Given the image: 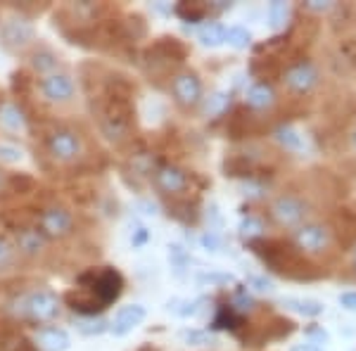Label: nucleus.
<instances>
[{"instance_id":"1","label":"nucleus","mask_w":356,"mask_h":351,"mask_svg":"<svg viewBox=\"0 0 356 351\" xmlns=\"http://www.w3.org/2000/svg\"><path fill=\"white\" fill-rule=\"evenodd\" d=\"M100 129L107 140L122 142L131 133V107L122 97H112L100 117Z\"/></svg>"},{"instance_id":"2","label":"nucleus","mask_w":356,"mask_h":351,"mask_svg":"<svg viewBox=\"0 0 356 351\" xmlns=\"http://www.w3.org/2000/svg\"><path fill=\"white\" fill-rule=\"evenodd\" d=\"M83 138L76 133V131H69V129H60L55 131L53 136L48 138V152L55 162L62 164H72L76 162L79 157L83 154Z\"/></svg>"},{"instance_id":"3","label":"nucleus","mask_w":356,"mask_h":351,"mask_svg":"<svg viewBox=\"0 0 356 351\" xmlns=\"http://www.w3.org/2000/svg\"><path fill=\"white\" fill-rule=\"evenodd\" d=\"M24 316L33 323H50L60 316V299L48 290H36L24 299Z\"/></svg>"},{"instance_id":"4","label":"nucleus","mask_w":356,"mask_h":351,"mask_svg":"<svg viewBox=\"0 0 356 351\" xmlns=\"http://www.w3.org/2000/svg\"><path fill=\"white\" fill-rule=\"evenodd\" d=\"M38 88H41L43 100L50 102V105H69V102L74 100V95H76L72 76H69V74H62V72L43 76Z\"/></svg>"},{"instance_id":"5","label":"nucleus","mask_w":356,"mask_h":351,"mask_svg":"<svg viewBox=\"0 0 356 351\" xmlns=\"http://www.w3.org/2000/svg\"><path fill=\"white\" fill-rule=\"evenodd\" d=\"M292 240H295L297 250L307 252V254H321L330 245V230L318 223H309V226L297 228Z\"/></svg>"},{"instance_id":"6","label":"nucleus","mask_w":356,"mask_h":351,"mask_svg":"<svg viewBox=\"0 0 356 351\" xmlns=\"http://www.w3.org/2000/svg\"><path fill=\"white\" fill-rule=\"evenodd\" d=\"M283 81L292 90V93L304 95V93H309L316 83H318V69H316L312 62H307V60L295 62L292 67H288Z\"/></svg>"},{"instance_id":"7","label":"nucleus","mask_w":356,"mask_h":351,"mask_svg":"<svg viewBox=\"0 0 356 351\" xmlns=\"http://www.w3.org/2000/svg\"><path fill=\"white\" fill-rule=\"evenodd\" d=\"M171 93H174V100L181 107H195L202 100V83L195 74L183 72L171 81Z\"/></svg>"},{"instance_id":"8","label":"nucleus","mask_w":356,"mask_h":351,"mask_svg":"<svg viewBox=\"0 0 356 351\" xmlns=\"http://www.w3.org/2000/svg\"><path fill=\"white\" fill-rule=\"evenodd\" d=\"M74 230V216L65 206H50L41 214V233L45 238H67Z\"/></svg>"},{"instance_id":"9","label":"nucleus","mask_w":356,"mask_h":351,"mask_svg":"<svg viewBox=\"0 0 356 351\" xmlns=\"http://www.w3.org/2000/svg\"><path fill=\"white\" fill-rule=\"evenodd\" d=\"M304 214H307V206H304L302 199L292 197V195H280L271 204V216L280 226H297L304 218Z\"/></svg>"},{"instance_id":"10","label":"nucleus","mask_w":356,"mask_h":351,"mask_svg":"<svg viewBox=\"0 0 356 351\" xmlns=\"http://www.w3.org/2000/svg\"><path fill=\"white\" fill-rule=\"evenodd\" d=\"M33 38H36V31H33V26L29 24L26 19H22V17H10L3 24V41L5 45H10V48L22 50V48H26V45H31Z\"/></svg>"},{"instance_id":"11","label":"nucleus","mask_w":356,"mask_h":351,"mask_svg":"<svg viewBox=\"0 0 356 351\" xmlns=\"http://www.w3.org/2000/svg\"><path fill=\"white\" fill-rule=\"evenodd\" d=\"M154 186L162 190L164 195H181L188 190V176L178 166L164 164L154 171Z\"/></svg>"},{"instance_id":"12","label":"nucleus","mask_w":356,"mask_h":351,"mask_svg":"<svg viewBox=\"0 0 356 351\" xmlns=\"http://www.w3.org/2000/svg\"><path fill=\"white\" fill-rule=\"evenodd\" d=\"M122 287H124V280L117 270H105L100 278L95 280V297L97 302L105 307V304L114 302L119 295H122Z\"/></svg>"},{"instance_id":"13","label":"nucleus","mask_w":356,"mask_h":351,"mask_svg":"<svg viewBox=\"0 0 356 351\" xmlns=\"http://www.w3.org/2000/svg\"><path fill=\"white\" fill-rule=\"evenodd\" d=\"M45 243H48V238L38 228H24L15 235L17 252L24 256H38L45 250Z\"/></svg>"},{"instance_id":"14","label":"nucleus","mask_w":356,"mask_h":351,"mask_svg":"<svg viewBox=\"0 0 356 351\" xmlns=\"http://www.w3.org/2000/svg\"><path fill=\"white\" fill-rule=\"evenodd\" d=\"M143 318H145V309L140 307V304H131V307H124L119 309V313L114 316V335H126V332H131L134 327H138L143 323Z\"/></svg>"},{"instance_id":"15","label":"nucleus","mask_w":356,"mask_h":351,"mask_svg":"<svg viewBox=\"0 0 356 351\" xmlns=\"http://www.w3.org/2000/svg\"><path fill=\"white\" fill-rule=\"evenodd\" d=\"M36 344L43 351H65L69 347V335L62 327H43L36 332Z\"/></svg>"},{"instance_id":"16","label":"nucleus","mask_w":356,"mask_h":351,"mask_svg":"<svg viewBox=\"0 0 356 351\" xmlns=\"http://www.w3.org/2000/svg\"><path fill=\"white\" fill-rule=\"evenodd\" d=\"M273 102H275V90H273L271 83L259 81L247 90V105H250L252 109H257V112L273 107Z\"/></svg>"},{"instance_id":"17","label":"nucleus","mask_w":356,"mask_h":351,"mask_svg":"<svg viewBox=\"0 0 356 351\" xmlns=\"http://www.w3.org/2000/svg\"><path fill=\"white\" fill-rule=\"evenodd\" d=\"M0 126H3L5 131H10V133H19V131L26 129V119L19 107L8 102V105L0 107Z\"/></svg>"},{"instance_id":"18","label":"nucleus","mask_w":356,"mask_h":351,"mask_svg":"<svg viewBox=\"0 0 356 351\" xmlns=\"http://www.w3.org/2000/svg\"><path fill=\"white\" fill-rule=\"evenodd\" d=\"M200 41L204 45H211V48H216V45H221L226 41V26L216 24V22H207V24L200 28Z\"/></svg>"},{"instance_id":"19","label":"nucleus","mask_w":356,"mask_h":351,"mask_svg":"<svg viewBox=\"0 0 356 351\" xmlns=\"http://www.w3.org/2000/svg\"><path fill=\"white\" fill-rule=\"evenodd\" d=\"M31 65L38 74L50 76V74H55V69H57V57L50 53V50H38V53L31 57Z\"/></svg>"},{"instance_id":"20","label":"nucleus","mask_w":356,"mask_h":351,"mask_svg":"<svg viewBox=\"0 0 356 351\" xmlns=\"http://www.w3.org/2000/svg\"><path fill=\"white\" fill-rule=\"evenodd\" d=\"M275 140H278L285 149H292V152L302 149V136L297 133L292 126H280V129L275 131Z\"/></svg>"},{"instance_id":"21","label":"nucleus","mask_w":356,"mask_h":351,"mask_svg":"<svg viewBox=\"0 0 356 351\" xmlns=\"http://www.w3.org/2000/svg\"><path fill=\"white\" fill-rule=\"evenodd\" d=\"M290 17V5L283 3V0H275V3L268 5V22H271L273 28H283L288 24Z\"/></svg>"},{"instance_id":"22","label":"nucleus","mask_w":356,"mask_h":351,"mask_svg":"<svg viewBox=\"0 0 356 351\" xmlns=\"http://www.w3.org/2000/svg\"><path fill=\"white\" fill-rule=\"evenodd\" d=\"M285 304H288L292 311H297V313H304V316L323 313V307H321L318 302H314V299H288Z\"/></svg>"},{"instance_id":"23","label":"nucleus","mask_w":356,"mask_h":351,"mask_svg":"<svg viewBox=\"0 0 356 351\" xmlns=\"http://www.w3.org/2000/svg\"><path fill=\"white\" fill-rule=\"evenodd\" d=\"M226 41L231 43L233 48H247L252 41V36L243 26H231V28H226Z\"/></svg>"},{"instance_id":"24","label":"nucleus","mask_w":356,"mask_h":351,"mask_svg":"<svg viewBox=\"0 0 356 351\" xmlns=\"http://www.w3.org/2000/svg\"><path fill=\"white\" fill-rule=\"evenodd\" d=\"M79 332H83V335H100V332L107 330V323L102 318H95V316H90V318H83L76 323Z\"/></svg>"},{"instance_id":"25","label":"nucleus","mask_w":356,"mask_h":351,"mask_svg":"<svg viewBox=\"0 0 356 351\" xmlns=\"http://www.w3.org/2000/svg\"><path fill=\"white\" fill-rule=\"evenodd\" d=\"M226 107H228V95L226 93H214L209 100H207L204 112L209 114V117H216V114H221Z\"/></svg>"},{"instance_id":"26","label":"nucleus","mask_w":356,"mask_h":351,"mask_svg":"<svg viewBox=\"0 0 356 351\" xmlns=\"http://www.w3.org/2000/svg\"><path fill=\"white\" fill-rule=\"evenodd\" d=\"M247 285H250L257 295H268V292H273V283L268 278H264V275H250Z\"/></svg>"},{"instance_id":"27","label":"nucleus","mask_w":356,"mask_h":351,"mask_svg":"<svg viewBox=\"0 0 356 351\" xmlns=\"http://www.w3.org/2000/svg\"><path fill=\"white\" fill-rule=\"evenodd\" d=\"M261 230H264L261 221H259V218H254V216H247L243 221V226H240V233H243L245 238H259Z\"/></svg>"},{"instance_id":"28","label":"nucleus","mask_w":356,"mask_h":351,"mask_svg":"<svg viewBox=\"0 0 356 351\" xmlns=\"http://www.w3.org/2000/svg\"><path fill=\"white\" fill-rule=\"evenodd\" d=\"M22 159V149L15 147V145H0V162H8V164H15Z\"/></svg>"},{"instance_id":"29","label":"nucleus","mask_w":356,"mask_h":351,"mask_svg":"<svg viewBox=\"0 0 356 351\" xmlns=\"http://www.w3.org/2000/svg\"><path fill=\"white\" fill-rule=\"evenodd\" d=\"M176 13L183 17V19H200L202 17V8H197V5H188V3H183V5H178L176 8Z\"/></svg>"},{"instance_id":"30","label":"nucleus","mask_w":356,"mask_h":351,"mask_svg":"<svg viewBox=\"0 0 356 351\" xmlns=\"http://www.w3.org/2000/svg\"><path fill=\"white\" fill-rule=\"evenodd\" d=\"M200 283H221V285H228L233 283V275H226V273H209V275H200Z\"/></svg>"},{"instance_id":"31","label":"nucleus","mask_w":356,"mask_h":351,"mask_svg":"<svg viewBox=\"0 0 356 351\" xmlns=\"http://www.w3.org/2000/svg\"><path fill=\"white\" fill-rule=\"evenodd\" d=\"M183 337L191 344H211V335H207V332H186Z\"/></svg>"},{"instance_id":"32","label":"nucleus","mask_w":356,"mask_h":351,"mask_svg":"<svg viewBox=\"0 0 356 351\" xmlns=\"http://www.w3.org/2000/svg\"><path fill=\"white\" fill-rule=\"evenodd\" d=\"M340 304L344 309L356 311V292H344V295L340 297Z\"/></svg>"},{"instance_id":"33","label":"nucleus","mask_w":356,"mask_h":351,"mask_svg":"<svg viewBox=\"0 0 356 351\" xmlns=\"http://www.w3.org/2000/svg\"><path fill=\"white\" fill-rule=\"evenodd\" d=\"M10 259H13V250H10V245H5L3 240H0V266H5Z\"/></svg>"},{"instance_id":"34","label":"nucleus","mask_w":356,"mask_h":351,"mask_svg":"<svg viewBox=\"0 0 356 351\" xmlns=\"http://www.w3.org/2000/svg\"><path fill=\"white\" fill-rule=\"evenodd\" d=\"M307 8L309 10H330V3H325V0H309Z\"/></svg>"},{"instance_id":"35","label":"nucleus","mask_w":356,"mask_h":351,"mask_svg":"<svg viewBox=\"0 0 356 351\" xmlns=\"http://www.w3.org/2000/svg\"><path fill=\"white\" fill-rule=\"evenodd\" d=\"M202 245L207 247V250H216V247H219V240H216V235H204Z\"/></svg>"},{"instance_id":"36","label":"nucleus","mask_w":356,"mask_h":351,"mask_svg":"<svg viewBox=\"0 0 356 351\" xmlns=\"http://www.w3.org/2000/svg\"><path fill=\"white\" fill-rule=\"evenodd\" d=\"M235 304H238V309H252V299H247V297H238L235 299Z\"/></svg>"},{"instance_id":"37","label":"nucleus","mask_w":356,"mask_h":351,"mask_svg":"<svg viewBox=\"0 0 356 351\" xmlns=\"http://www.w3.org/2000/svg\"><path fill=\"white\" fill-rule=\"evenodd\" d=\"M292 351H321V349H316V347H312V344H300V347H295Z\"/></svg>"},{"instance_id":"38","label":"nucleus","mask_w":356,"mask_h":351,"mask_svg":"<svg viewBox=\"0 0 356 351\" xmlns=\"http://www.w3.org/2000/svg\"><path fill=\"white\" fill-rule=\"evenodd\" d=\"M3 190H5V174L0 171V193H3Z\"/></svg>"},{"instance_id":"39","label":"nucleus","mask_w":356,"mask_h":351,"mask_svg":"<svg viewBox=\"0 0 356 351\" xmlns=\"http://www.w3.org/2000/svg\"><path fill=\"white\" fill-rule=\"evenodd\" d=\"M352 142H354V147H356V131H354V136H352Z\"/></svg>"}]
</instances>
